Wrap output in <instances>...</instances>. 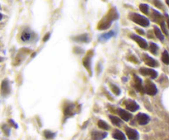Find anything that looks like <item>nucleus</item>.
<instances>
[{"mask_svg":"<svg viewBox=\"0 0 169 140\" xmlns=\"http://www.w3.org/2000/svg\"><path fill=\"white\" fill-rule=\"evenodd\" d=\"M3 130H4V132H5V134H6L8 136L9 135L10 129L9 128H8L7 125H4V126H3Z\"/></svg>","mask_w":169,"mask_h":140,"instance_id":"obj_29","label":"nucleus"},{"mask_svg":"<svg viewBox=\"0 0 169 140\" xmlns=\"http://www.w3.org/2000/svg\"><path fill=\"white\" fill-rule=\"evenodd\" d=\"M115 35V33L114 31H110V32H106V33L103 34V35H101V36H100V38H99V41H107V40H109L110 38L113 37Z\"/></svg>","mask_w":169,"mask_h":140,"instance_id":"obj_17","label":"nucleus"},{"mask_svg":"<svg viewBox=\"0 0 169 140\" xmlns=\"http://www.w3.org/2000/svg\"><path fill=\"white\" fill-rule=\"evenodd\" d=\"M130 20H132L134 23H135L136 24L143 27H149V24H150L149 20L146 17L142 16L140 14L131 13L130 15Z\"/></svg>","mask_w":169,"mask_h":140,"instance_id":"obj_2","label":"nucleus"},{"mask_svg":"<svg viewBox=\"0 0 169 140\" xmlns=\"http://www.w3.org/2000/svg\"><path fill=\"white\" fill-rule=\"evenodd\" d=\"M110 87H111V91H113V93H114L115 95L119 96L120 94V89L119 87L116 86V85H115L113 83H111V84H110Z\"/></svg>","mask_w":169,"mask_h":140,"instance_id":"obj_25","label":"nucleus"},{"mask_svg":"<svg viewBox=\"0 0 169 140\" xmlns=\"http://www.w3.org/2000/svg\"><path fill=\"white\" fill-rule=\"evenodd\" d=\"M131 39L134 40V41H135V42H137V44L139 45V47H141L142 49H147L148 48V43H147V41L144 40V39H143L142 37H140L139 36H138L136 34H132L131 36Z\"/></svg>","mask_w":169,"mask_h":140,"instance_id":"obj_5","label":"nucleus"},{"mask_svg":"<svg viewBox=\"0 0 169 140\" xmlns=\"http://www.w3.org/2000/svg\"><path fill=\"white\" fill-rule=\"evenodd\" d=\"M73 110H74V106L71 104L65 107V109L64 110V113L67 117H70V116H72V115H74V111Z\"/></svg>","mask_w":169,"mask_h":140,"instance_id":"obj_15","label":"nucleus"},{"mask_svg":"<svg viewBox=\"0 0 169 140\" xmlns=\"http://www.w3.org/2000/svg\"><path fill=\"white\" fill-rule=\"evenodd\" d=\"M118 114L120 116V118L125 120V121H129L131 118H132V114L130 113L129 111L123 110V109H118Z\"/></svg>","mask_w":169,"mask_h":140,"instance_id":"obj_10","label":"nucleus"},{"mask_svg":"<svg viewBox=\"0 0 169 140\" xmlns=\"http://www.w3.org/2000/svg\"><path fill=\"white\" fill-rule=\"evenodd\" d=\"M144 62L146 64H148L149 66L150 67H158L159 64H158V62L155 60L154 59H153L152 57L149 56L148 54H144Z\"/></svg>","mask_w":169,"mask_h":140,"instance_id":"obj_11","label":"nucleus"},{"mask_svg":"<svg viewBox=\"0 0 169 140\" xmlns=\"http://www.w3.org/2000/svg\"><path fill=\"white\" fill-rule=\"evenodd\" d=\"M2 61H4V58L0 57V62H2Z\"/></svg>","mask_w":169,"mask_h":140,"instance_id":"obj_33","label":"nucleus"},{"mask_svg":"<svg viewBox=\"0 0 169 140\" xmlns=\"http://www.w3.org/2000/svg\"><path fill=\"white\" fill-rule=\"evenodd\" d=\"M126 135L129 138L130 140H138L139 138V134L135 129H131V128H126L125 129Z\"/></svg>","mask_w":169,"mask_h":140,"instance_id":"obj_9","label":"nucleus"},{"mask_svg":"<svg viewBox=\"0 0 169 140\" xmlns=\"http://www.w3.org/2000/svg\"><path fill=\"white\" fill-rule=\"evenodd\" d=\"M107 136L106 133L99 131H93L92 133V140H102Z\"/></svg>","mask_w":169,"mask_h":140,"instance_id":"obj_13","label":"nucleus"},{"mask_svg":"<svg viewBox=\"0 0 169 140\" xmlns=\"http://www.w3.org/2000/svg\"><path fill=\"white\" fill-rule=\"evenodd\" d=\"M134 81H135V88L137 89L139 92L141 93H144V87L142 85V80L141 78L138 77L137 75H134Z\"/></svg>","mask_w":169,"mask_h":140,"instance_id":"obj_12","label":"nucleus"},{"mask_svg":"<svg viewBox=\"0 0 169 140\" xmlns=\"http://www.w3.org/2000/svg\"><path fill=\"white\" fill-rule=\"evenodd\" d=\"M2 19H3V15H2V14L0 13V21H1Z\"/></svg>","mask_w":169,"mask_h":140,"instance_id":"obj_32","label":"nucleus"},{"mask_svg":"<svg viewBox=\"0 0 169 140\" xmlns=\"http://www.w3.org/2000/svg\"><path fill=\"white\" fill-rule=\"evenodd\" d=\"M97 125L101 129H105V130H109L110 129L109 125L106 121H103V120H99L98 123H97Z\"/></svg>","mask_w":169,"mask_h":140,"instance_id":"obj_23","label":"nucleus"},{"mask_svg":"<svg viewBox=\"0 0 169 140\" xmlns=\"http://www.w3.org/2000/svg\"><path fill=\"white\" fill-rule=\"evenodd\" d=\"M144 91L148 95L155 96L158 93V88H157V87L154 82H152L149 80H147L146 85H145V87H144Z\"/></svg>","mask_w":169,"mask_h":140,"instance_id":"obj_3","label":"nucleus"},{"mask_svg":"<svg viewBox=\"0 0 169 140\" xmlns=\"http://www.w3.org/2000/svg\"><path fill=\"white\" fill-rule=\"evenodd\" d=\"M154 34H155L156 37L160 41H164V36L163 35V33L161 32L159 28L158 27L154 26Z\"/></svg>","mask_w":169,"mask_h":140,"instance_id":"obj_20","label":"nucleus"},{"mask_svg":"<svg viewBox=\"0 0 169 140\" xmlns=\"http://www.w3.org/2000/svg\"><path fill=\"white\" fill-rule=\"evenodd\" d=\"M139 9H140V11H141L143 13L149 14V5L146 4H141L139 5Z\"/></svg>","mask_w":169,"mask_h":140,"instance_id":"obj_26","label":"nucleus"},{"mask_svg":"<svg viewBox=\"0 0 169 140\" xmlns=\"http://www.w3.org/2000/svg\"><path fill=\"white\" fill-rule=\"evenodd\" d=\"M73 40L76 41H79V42H84V43H87L89 42L90 39H89V36L87 34H82V35H79L78 36H75L73 38Z\"/></svg>","mask_w":169,"mask_h":140,"instance_id":"obj_14","label":"nucleus"},{"mask_svg":"<svg viewBox=\"0 0 169 140\" xmlns=\"http://www.w3.org/2000/svg\"><path fill=\"white\" fill-rule=\"evenodd\" d=\"M149 50L154 55H157L158 53V46L156 45L155 43L151 42V43H149Z\"/></svg>","mask_w":169,"mask_h":140,"instance_id":"obj_22","label":"nucleus"},{"mask_svg":"<svg viewBox=\"0 0 169 140\" xmlns=\"http://www.w3.org/2000/svg\"><path fill=\"white\" fill-rule=\"evenodd\" d=\"M160 25H161V27H162V30H163V32H164V34L166 36H168V30H167V28H166V23L164 22H163V23H160Z\"/></svg>","mask_w":169,"mask_h":140,"instance_id":"obj_28","label":"nucleus"},{"mask_svg":"<svg viewBox=\"0 0 169 140\" xmlns=\"http://www.w3.org/2000/svg\"><path fill=\"white\" fill-rule=\"evenodd\" d=\"M108 16H109L110 18H105L104 20H102V23H100L99 24V27L98 28L101 29V30H105V29H107L108 27H111V22L114 21L115 19H117V12L114 10V11H110L109 13H108Z\"/></svg>","mask_w":169,"mask_h":140,"instance_id":"obj_1","label":"nucleus"},{"mask_svg":"<svg viewBox=\"0 0 169 140\" xmlns=\"http://www.w3.org/2000/svg\"><path fill=\"white\" fill-rule=\"evenodd\" d=\"M8 122H9V124L10 125H13V126L14 127V128H16V129H17V128H18V125H17V124H16V123L14 122V120H8Z\"/></svg>","mask_w":169,"mask_h":140,"instance_id":"obj_30","label":"nucleus"},{"mask_svg":"<svg viewBox=\"0 0 169 140\" xmlns=\"http://www.w3.org/2000/svg\"><path fill=\"white\" fill-rule=\"evenodd\" d=\"M44 136L46 137V139H54L55 137V133H52V132H50V130H45L44 131Z\"/></svg>","mask_w":169,"mask_h":140,"instance_id":"obj_27","label":"nucleus"},{"mask_svg":"<svg viewBox=\"0 0 169 140\" xmlns=\"http://www.w3.org/2000/svg\"><path fill=\"white\" fill-rule=\"evenodd\" d=\"M32 39V32L26 30L22 33V36H21V40L24 42H27Z\"/></svg>","mask_w":169,"mask_h":140,"instance_id":"obj_18","label":"nucleus"},{"mask_svg":"<svg viewBox=\"0 0 169 140\" xmlns=\"http://www.w3.org/2000/svg\"><path fill=\"white\" fill-rule=\"evenodd\" d=\"M125 108L128 110L129 111L134 112L139 109V106L136 103V101H133V100H128L125 102Z\"/></svg>","mask_w":169,"mask_h":140,"instance_id":"obj_8","label":"nucleus"},{"mask_svg":"<svg viewBox=\"0 0 169 140\" xmlns=\"http://www.w3.org/2000/svg\"><path fill=\"white\" fill-rule=\"evenodd\" d=\"M82 64L85 68H87V71L92 75V68H91V61H90V58L87 56L85 59L82 60Z\"/></svg>","mask_w":169,"mask_h":140,"instance_id":"obj_19","label":"nucleus"},{"mask_svg":"<svg viewBox=\"0 0 169 140\" xmlns=\"http://www.w3.org/2000/svg\"><path fill=\"white\" fill-rule=\"evenodd\" d=\"M112 137L116 140H126L125 134L121 131L118 130V129L114 130L113 134H112Z\"/></svg>","mask_w":169,"mask_h":140,"instance_id":"obj_16","label":"nucleus"},{"mask_svg":"<svg viewBox=\"0 0 169 140\" xmlns=\"http://www.w3.org/2000/svg\"><path fill=\"white\" fill-rule=\"evenodd\" d=\"M162 60L165 64H169V54L168 50H164L163 53L162 54Z\"/></svg>","mask_w":169,"mask_h":140,"instance_id":"obj_24","label":"nucleus"},{"mask_svg":"<svg viewBox=\"0 0 169 140\" xmlns=\"http://www.w3.org/2000/svg\"><path fill=\"white\" fill-rule=\"evenodd\" d=\"M139 72L143 76H149L152 79H154L158 77V72H156V70L151 69V68H141L139 69Z\"/></svg>","mask_w":169,"mask_h":140,"instance_id":"obj_4","label":"nucleus"},{"mask_svg":"<svg viewBox=\"0 0 169 140\" xmlns=\"http://www.w3.org/2000/svg\"><path fill=\"white\" fill-rule=\"evenodd\" d=\"M10 92H11V88H10L9 82L7 79H4L1 84V93L4 96H7L9 95Z\"/></svg>","mask_w":169,"mask_h":140,"instance_id":"obj_6","label":"nucleus"},{"mask_svg":"<svg viewBox=\"0 0 169 140\" xmlns=\"http://www.w3.org/2000/svg\"><path fill=\"white\" fill-rule=\"evenodd\" d=\"M109 119L111 120V123L114 125H116V126H120V124H121V120H120L119 118L115 116V115H110Z\"/></svg>","mask_w":169,"mask_h":140,"instance_id":"obj_21","label":"nucleus"},{"mask_svg":"<svg viewBox=\"0 0 169 140\" xmlns=\"http://www.w3.org/2000/svg\"><path fill=\"white\" fill-rule=\"evenodd\" d=\"M136 120L138 121V123L141 125H145L148 123L149 122L150 120V118L149 116L147 115V114L144 113H139L136 115Z\"/></svg>","mask_w":169,"mask_h":140,"instance_id":"obj_7","label":"nucleus"},{"mask_svg":"<svg viewBox=\"0 0 169 140\" xmlns=\"http://www.w3.org/2000/svg\"><path fill=\"white\" fill-rule=\"evenodd\" d=\"M50 33H47L46 36H44V38H43V41H45V42L47 41L49 39H50Z\"/></svg>","mask_w":169,"mask_h":140,"instance_id":"obj_31","label":"nucleus"}]
</instances>
